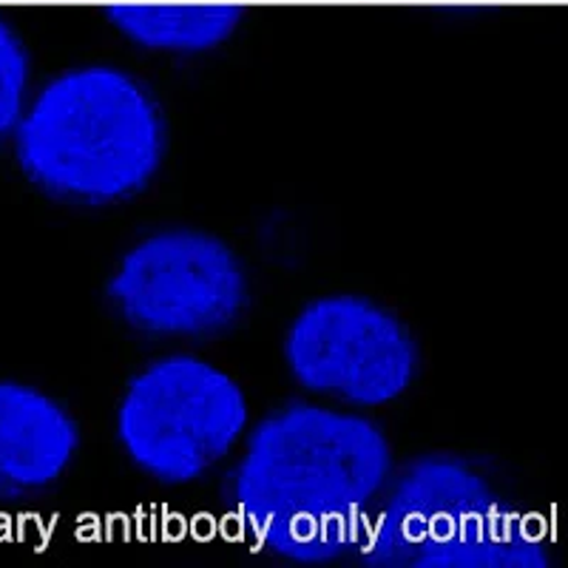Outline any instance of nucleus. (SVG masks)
Listing matches in <instances>:
<instances>
[{"label":"nucleus","mask_w":568,"mask_h":568,"mask_svg":"<svg viewBox=\"0 0 568 568\" xmlns=\"http://www.w3.org/2000/svg\"><path fill=\"white\" fill-rule=\"evenodd\" d=\"M393 475V446L367 415L293 400L258 420L227 480L247 540L298 566L358 549Z\"/></svg>","instance_id":"1"},{"label":"nucleus","mask_w":568,"mask_h":568,"mask_svg":"<svg viewBox=\"0 0 568 568\" xmlns=\"http://www.w3.org/2000/svg\"><path fill=\"white\" fill-rule=\"evenodd\" d=\"M14 160L40 194L83 207L120 205L160 174L169 125L154 91L116 65L45 80L12 134Z\"/></svg>","instance_id":"2"},{"label":"nucleus","mask_w":568,"mask_h":568,"mask_svg":"<svg viewBox=\"0 0 568 568\" xmlns=\"http://www.w3.org/2000/svg\"><path fill=\"white\" fill-rule=\"evenodd\" d=\"M378 568H542V526L458 455H424L389 475L358 542Z\"/></svg>","instance_id":"3"},{"label":"nucleus","mask_w":568,"mask_h":568,"mask_svg":"<svg viewBox=\"0 0 568 568\" xmlns=\"http://www.w3.org/2000/svg\"><path fill=\"white\" fill-rule=\"evenodd\" d=\"M247 395L231 373L200 355L145 364L116 407V444L136 471L160 486H191L245 440Z\"/></svg>","instance_id":"4"},{"label":"nucleus","mask_w":568,"mask_h":568,"mask_svg":"<svg viewBox=\"0 0 568 568\" xmlns=\"http://www.w3.org/2000/svg\"><path fill=\"white\" fill-rule=\"evenodd\" d=\"M109 302L149 338L222 336L247 307V273L225 240L194 227H165L123 253Z\"/></svg>","instance_id":"5"},{"label":"nucleus","mask_w":568,"mask_h":568,"mask_svg":"<svg viewBox=\"0 0 568 568\" xmlns=\"http://www.w3.org/2000/svg\"><path fill=\"white\" fill-rule=\"evenodd\" d=\"M284 364L304 393L349 409H375L413 387L420 349L407 324L382 302L329 293L293 316Z\"/></svg>","instance_id":"6"},{"label":"nucleus","mask_w":568,"mask_h":568,"mask_svg":"<svg viewBox=\"0 0 568 568\" xmlns=\"http://www.w3.org/2000/svg\"><path fill=\"white\" fill-rule=\"evenodd\" d=\"M80 453V426L40 387L0 378V504H20L60 484Z\"/></svg>","instance_id":"7"},{"label":"nucleus","mask_w":568,"mask_h":568,"mask_svg":"<svg viewBox=\"0 0 568 568\" xmlns=\"http://www.w3.org/2000/svg\"><path fill=\"white\" fill-rule=\"evenodd\" d=\"M105 18L116 27L123 38L134 40L142 49L154 52L194 54L216 49L233 34L245 18L242 3H111L105 7Z\"/></svg>","instance_id":"8"},{"label":"nucleus","mask_w":568,"mask_h":568,"mask_svg":"<svg viewBox=\"0 0 568 568\" xmlns=\"http://www.w3.org/2000/svg\"><path fill=\"white\" fill-rule=\"evenodd\" d=\"M32 98V54L18 29L0 18V142L12 140L14 125Z\"/></svg>","instance_id":"9"},{"label":"nucleus","mask_w":568,"mask_h":568,"mask_svg":"<svg viewBox=\"0 0 568 568\" xmlns=\"http://www.w3.org/2000/svg\"><path fill=\"white\" fill-rule=\"evenodd\" d=\"M378 3H551V0H378Z\"/></svg>","instance_id":"10"},{"label":"nucleus","mask_w":568,"mask_h":568,"mask_svg":"<svg viewBox=\"0 0 568 568\" xmlns=\"http://www.w3.org/2000/svg\"><path fill=\"white\" fill-rule=\"evenodd\" d=\"M0 3H83V0H0Z\"/></svg>","instance_id":"11"}]
</instances>
